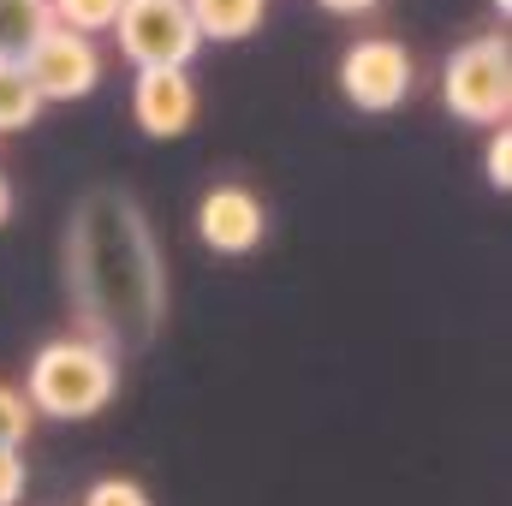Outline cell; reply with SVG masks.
<instances>
[{
  "mask_svg": "<svg viewBox=\"0 0 512 506\" xmlns=\"http://www.w3.org/2000/svg\"><path fill=\"white\" fill-rule=\"evenodd\" d=\"M66 280L102 346H143L167 316V274L131 191H90L66 233Z\"/></svg>",
  "mask_w": 512,
  "mask_h": 506,
  "instance_id": "1",
  "label": "cell"
},
{
  "mask_svg": "<svg viewBox=\"0 0 512 506\" xmlns=\"http://www.w3.org/2000/svg\"><path fill=\"white\" fill-rule=\"evenodd\" d=\"M441 96L459 120L471 126H501L512 108V54H507V36H477L465 42L447 72H441Z\"/></svg>",
  "mask_w": 512,
  "mask_h": 506,
  "instance_id": "3",
  "label": "cell"
},
{
  "mask_svg": "<svg viewBox=\"0 0 512 506\" xmlns=\"http://www.w3.org/2000/svg\"><path fill=\"white\" fill-rule=\"evenodd\" d=\"M328 12H370V6H382V0H322Z\"/></svg>",
  "mask_w": 512,
  "mask_h": 506,
  "instance_id": "17",
  "label": "cell"
},
{
  "mask_svg": "<svg viewBox=\"0 0 512 506\" xmlns=\"http://www.w3.org/2000/svg\"><path fill=\"white\" fill-rule=\"evenodd\" d=\"M495 6H501V12H507V0H495Z\"/></svg>",
  "mask_w": 512,
  "mask_h": 506,
  "instance_id": "19",
  "label": "cell"
},
{
  "mask_svg": "<svg viewBox=\"0 0 512 506\" xmlns=\"http://www.w3.org/2000/svg\"><path fill=\"white\" fill-rule=\"evenodd\" d=\"M483 167H489V185H495V191H507V185H512V137H507V131H495V137H489Z\"/></svg>",
  "mask_w": 512,
  "mask_h": 506,
  "instance_id": "15",
  "label": "cell"
},
{
  "mask_svg": "<svg viewBox=\"0 0 512 506\" xmlns=\"http://www.w3.org/2000/svg\"><path fill=\"white\" fill-rule=\"evenodd\" d=\"M18 60H24V72H30V84L42 90V102H78V96H90V90L102 84V54H96V42H90L84 30H66V24H48Z\"/></svg>",
  "mask_w": 512,
  "mask_h": 506,
  "instance_id": "5",
  "label": "cell"
},
{
  "mask_svg": "<svg viewBox=\"0 0 512 506\" xmlns=\"http://www.w3.org/2000/svg\"><path fill=\"white\" fill-rule=\"evenodd\" d=\"M18 501H24V459H18V447H0V506Z\"/></svg>",
  "mask_w": 512,
  "mask_h": 506,
  "instance_id": "16",
  "label": "cell"
},
{
  "mask_svg": "<svg viewBox=\"0 0 512 506\" xmlns=\"http://www.w3.org/2000/svg\"><path fill=\"white\" fill-rule=\"evenodd\" d=\"M48 24H54V6L48 0H0V54L18 60Z\"/></svg>",
  "mask_w": 512,
  "mask_h": 506,
  "instance_id": "11",
  "label": "cell"
},
{
  "mask_svg": "<svg viewBox=\"0 0 512 506\" xmlns=\"http://www.w3.org/2000/svg\"><path fill=\"white\" fill-rule=\"evenodd\" d=\"M185 6H191V24L203 42H245L268 12V0H185Z\"/></svg>",
  "mask_w": 512,
  "mask_h": 506,
  "instance_id": "9",
  "label": "cell"
},
{
  "mask_svg": "<svg viewBox=\"0 0 512 506\" xmlns=\"http://www.w3.org/2000/svg\"><path fill=\"white\" fill-rule=\"evenodd\" d=\"M131 114L149 137H185L197 120V84L185 66H143L131 84Z\"/></svg>",
  "mask_w": 512,
  "mask_h": 506,
  "instance_id": "7",
  "label": "cell"
},
{
  "mask_svg": "<svg viewBox=\"0 0 512 506\" xmlns=\"http://www.w3.org/2000/svg\"><path fill=\"white\" fill-rule=\"evenodd\" d=\"M30 423H36V411H30V399H24L18 387H0V447H24V435H30Z\"/></svg>",
  "mask_w": 512,
  "mask_h": 506,
  "instance_id": "13",
  "label": "cell"
},
{
  "mask_svg": "<svg viewBox=\"0 0 512 506\" xmlns=\"http://www.w3.org/2000/svg\"><path fill=\"white\" fill-rule=\"evenodd\" d=\"M197 233H203V245L221 256H245L262 245V233H268V215H262V203H256L245 185H215L203 203H197Z\"/></svg>",
  "mask_w": 512,
  "mask_h": 506,
  "instance_id": "8",
  "label": "cell"
},
{
  "mask_svg": "<svg viewBox=\"0 0 512 506\" xmlns=\"http://www.w3.org/2000/svg\"><path fill=\"white\" fill-rule=\"evenodd\" d=\"M48 6H54V24L84 30V36H102V30H114V18H120L126 0H48Z\"/></svg>",
  "mask_w": 512,
  "mask_h": 506,
  "instance_id": "12",
  "label": "cell"
},
{
  "mask_svg": "<svg viewBox=\"0 0 512 506\" xmlns=\"http://www.w3.org/2000/svg\"><path fill=\"white\" fill-rule=\"evenodd\" d=\"M114 30H120V54L137 72L143 66H191V54L203 48L185 0H126Z\"/></svg>",
  "mask_w": 512,
  "mask_h": 506,
  "instance_id": "4",
  "label": "cell"
},
{
  "mask_svg": "<svg viewBox=\"0 0 512 506\" xmlns=\"http://www.w3.org/2000/svg\"><path fill=\"white\" fill-rule=\"evenodd\" d=\"M84 506H149V495H143L131 477H102V483H90Z\"/></svg>",
  "mask_w": 512,
  "mask_h": 506,
  "instance_id": "14",
  "label": "cell"
},
{
  "mask_svg": "<svg viewBox=\"0 0 512 506\" xmlns=\"http://www.w3.org/2000/svg\"><path fill=\"white\" fill-rule=\"evenodd\" d=\"M340 90L352 108L364 114H387L411 96V54L387 36H370V42H352L346 60H340Z\"/></svg>",
  "mask_w": 512,
  "mask_h": 506,
  "instance_id": "6",
  "label": "cell"
},
{
  "mask_svg": "<svg viewBox=\"0 0 512 506\" xmlns=\"http://www.w3.org/2000/svg\"><path fill=\"white\" fill-rule=\"evenodd\" d=\"M120 387V364H114V346L102 340H48L36 358H30V381H24V399L30 411L42 417H60V423H84L96 417Z\"/></svg>",
  "mask_w": 512,
  "mask_h": 506,
  "instance_id": "2",
  "label": "cell"
},
{
  "mask_svg": "<svg viewBox=\"0 0 512 506\" xmlns=\"http://www.w3.org/2000/svg\"><path fill=\"white\" fill-rule=\"evenodd\" d=\"M6 215H12V185H6V173H0V227H6Z\"/></svg>",
  "mask_w": 512,
  "mask_h": 506,
  "instance_id": "18",
  "label": "cell"
},
{
  "mask_svg": "<svg viewBox=\"0 0 512 506\" xmlns=\"http://www.w3.org/2000/svg\"><path fill=\"white\" fill-rule=\"evenodd\" d=\"M36 114H42V90L30 84L24 60L0 54V131H24Z\"/></svg>",
  "mask_w": 512,
  "mask_h": 506,
  "instance_id": "10",
  "label": "cell"
}]
</instances>
